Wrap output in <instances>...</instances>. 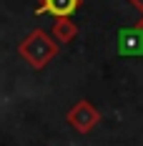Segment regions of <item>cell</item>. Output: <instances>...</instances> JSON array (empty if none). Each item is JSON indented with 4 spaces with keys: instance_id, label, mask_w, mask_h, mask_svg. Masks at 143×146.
<instances>
[{
    "instance_id": "1",
    "label": "cell",
    "mask_w": 143,
    "mask_h": 146,
    "mask_svg": "<svg viewBox=\"0 0 143 146\" xmlns=\"http://www.w3.org/2000/svg\"><path fill=\"white\" fill-rule=\"evenodd\" d=\"M18 53H20V58L25 60L30 68L40 71V68H45L50 60L55 58L58 43L45 33V30H33V33H28V35L20 40Z\"/></svg>"
},
{
    "instance_id": "2",
    "label": "cell",
    "mask_w": 143,
    "mask_h": 146,
    "mask_svg": "<svg viewBox=\"0 0 143 146\" xmlns=\"http://www.w3.org/2000/svg\"><path fill=\"white\" fill-rule=\"evenodd\" d=\"M65 121H68L78 133H90L100 123V111L90 101L83 98V101H78V103L71 106V111L65 113Z\"/></svg>"
},
{
    "instance_id": "3",
    "label": "cell",
    "mask_w": 143,
    "mask_h": 146,
    "mask_svg": "<svg viewBox=\"0 0 143 146\" xmlns=\"http://www.w3.org/2000/svg\"><path fill=\"white\" fill-rule=\"evenodd\" d=\"M115 50H118V56H130V58L143 56V28L138 25V23L130 25V28L118 30Z\"/></svg>"
},
{
    "instance_id": "4",
    "label": "cell",
    "mask_w": 143,
    "mask_h": 146,
    "mask_svg": "<svg viewBox=\"0 0 143 146\" xmlns=\"http://www.w3.org/2000/svg\"><path fill=\"white\" fill-rule=\"evenodd\" d=\"M80 0H38V8L35 13L38 15H53V18H71L75 10H78Z\"/></svg>"
},
{
    "instance_id": "5",
    "label": "cell",
    "mask_w": 143,
    "mask_h": 146,
    "mask_svg": "<svg viewBox=\"0 0 143 146\" xmlns=\"http://www.w3.org/2000/svg\"><path fill=\"white\" fill-rule=\"evenodd\" d=\"M75 35H78V25L73 23L71 18H55V23L50 25V38H53L58 45L73 43Z\"/></svg>"
},
{
    "instance_id": "6",
    "label": "cell",
    "mask_w": 143,
    "mask_h": 146,
    "mask_svg": "<svg viewBox=\"0 0 143 146\" xmlns=\"http://www.w3.org/2000/svg\"><path fill=\"white\" fill-rule=\"evenodd\" d=\"M128 3H130V8H133V10H138L141 18H143V0H128Z\"/></svg>"
},
{
    "instance_id": "7",
    "label": "cell",
    "mask_w": 143,
    "mask_h": 146,
    "mask_svg": "<svg viewBox=\"0 0 143 146\" xmlns=\"http://www.w3.org/2000/svg\"><path fill=\"white\" fill-rule=\"evenodd\" d=\"M138 25H141V28H143V18H141V20H138Z\"/></svg>"
}]
</instances>
